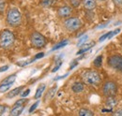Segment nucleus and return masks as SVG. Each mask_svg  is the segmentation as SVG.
Returning a JSON list of instances; mask_svg holds the SVG:
<instances>
[{"mask_svg": "<svg viewBox=\"0 0 122 116\" xmlns=\"http://www.w3.org/2000/svg\"><path fill=\"white\" fill-rule=\"evenodd\" d=\"M6 22L11 27H17L22 24V13L17 8H10L6 15Z\"/></svg>", "mask_w": 122, "mask_h": 116, "instance_id": "f257e3e1", "label": "nucleus"}, {"mask_svg": "<svg viewBox=\"0 0 122 116\" xmlns=\"http://www.w3.org/2000/svg\"><path fill=\"white\" fill-rule=\"evenodd\" d=\"M82 79L83 82L89 86H98L102 82L100 74L96 70H92V69L86 70L82 74Z\"/></svg>", "mask_w": 122, "mask_h": 116, "instance_id": "f03ea898", "label": "nucleus"}, {"mask_svg": "<svg viewBox=\"0 0 122 116\" xmlns=\"http://www.w3.org/2000/svg\"><path fill=\"white\" fill-rule=\"evenodd\" d=\"M14 41H15V36L10 30L5 29L0 33V47L1 48L9 49L14 44Z\"/></svg>", "mask_w": 122, "mask_h": 116, "instance_id": "7ed1b4c3", "label": "nucleus"}, {"mask_svg": "<svg viewBox=\"0 0 122 116\" xmlns=\"http://www.w3.org/2000/svg\"><path fill=\"white\" fill-rule=\"evenodd\" d=\"M82 21L78 17H70L65 19L64 27L69 32H75L82 27Z\"/></svg>", "mask_w": 122, "mask_h": 116, "instance_id": "20e7f679", "label": "nucleus"}, {"mask_svg": "<svg viewBox=\"0 0 122 116\" xmlns=\"http://www.w3.org/2000/svg\"><path fill=\"white\" fill-rule=\"evenodd\" d=\"M30 41L31 44L34 48L36 49H41L44 48L47 44V40H46L45 37L39 33V32H33L30 36Z\"/></svg>", "mask_w": 122, "mask_h": 116, "instance_id": "39448f33", "label": "nucleus"}, {"mask_svg": "<svg viewBox=\"0 0 122 116\" xmlns=\"http://www.w3.org/2000/svg\"><path fill=\"white\" fill-rule=\"evenodd\" d=\"M28 102V99H25V97L24 98H21L19 100L14 103L12 109L10 110V116H20L21 113L23 112L25 107V104Z\"/></svg>", "mask_w": 122, "mask_h": 116, "instance_id": "423d86ee", "label": "nucleus"}, {"mask_svg": "<svg viewBox=\"0 0 122 116\" xmlns=\"http://www.w3.org/2000/svg\"><path fill=\"white\" fill-rule=\"evenodd\" d=\"M102 92H103V95L106 97L116 96V94L117 93V85L114 82H106L103 84Z\"/></svg>", "mask_w": 122, "mask_h": 116, "instance_id": "0eeeda50", "label": "nucleus"}, {"mask_svg": "<svg viewBox=\"0 0 122 116\" xmlns=\"http://www.w3.org/2000/svg\"><path fill=\"white\" fill-rule=\"evenodd\" d=\"M108 66L114 69H119L121 68L122 66V56L120 55H117V54H115V55H112L108 58Z\"/></svg>", "mask_w": 122, "mask_h": 116, "instance_id": "6e6552de", "label": "nucleus"}, {"mask_svg": "<svg viewBox=\"0 0 122 116\" xmlns=\"http://www.w3.org/2000/svg\"><path fill=\"white\" fill-rule=\"evenodd\" d=\"M72 14V8L71 6H62L57 10V15L60 18H70Z\"/></svg>", "mask_w": 122, "mask_h": 116, "instance_id": "1a4fd4ad", "label": "nucleus"}, {"mask_svg": "<svg viewBox=\"0 0 122 116\" xmlns=\"http://www.w3.org/2000/svg\"><path fill=\"white\" fill-rule=\"evenodd\" d=\"M82 4L86 10L91 11L97 6V0H82Z\"/></svg>", "mask_w": 122, "mask_h": 116, "instance_id": "9d476101", "label": "nucleus"}, {"mask_svg": "<svg viewBox=\"0 0 122 116\" xmlns=\"http://www.w3.org/2000/svg\"><path fill=\"white\" fill-rule=\"evenodd\" d=\"M25 88V86H19V87H16L14 89H12V90H10L7 95H6V98H13V97H15L16 96H18V95H20L21 94V92H22V90Z\"/></svg>", "mask_w": 122, "mask_h": 116, "instance_id": "9b49d317", "label": "nucleus"}, {"mask_svg": "<svg viewBox=\"0 0 122 116\" xmlns=\"http://www.w3.org/2000/svg\"><path fill=\"white\" fill-rule=\"evenodd\" d=\"M56 90H57V84H54L53 86L48 90V92L46 93L44 101H49V100H51V99L55 97V95H56Z\"/></svg>", "mask_w": 122, "mask_h": 116, "instance_id": "f8f14e48", "label": "nucleus"}, {"mask_svg": "<svg viewBox=\"0 0 122 116\" xmlns=\"http://www.w3.org/2000/svg\"><path fill=\"white\" fill-rule=\"evenodd\" d=\"M84 83L83 82H75L72 85H71V91L75 94H79V93H82L84 91Z\"/></svg>", "mask_w": 122, "mask_h": 116, "instance_id": "ddd939ff", "label": "nucleus"}, {"mask_svg": "<svg viewBox=\"0 0 122 116\" xmlns=\"http://www.w3.org/2000/svg\"><path fill=\"white\" fill-rule=\"evenodd\" d=\"M117 104V100L115 97V96H113V97H107V99L106 101H105V105H106L107 108H109L110 110H112Z\"/></svg>", "mask_w": 122, "mask_h": 116, "instance_id": "4468645a", "label": "nucleus"}, {"mask_svg": "<svg viewBox=\"0 0 122 116\" xmlns=\"http://www.w3.org/2000/svg\"><path fill=\"white\" fill-rule=\"evenodd\" d=\"M16 80V74H11L10 76H8L7 78H5L2 82H1V84H13L14 82Z\"/></svg>", "mask_w": 122, "mask_h": 116, "instance_id": "2eb2a0df", "label": "nucleus"}, {"mask_svg": "<svg viewBox=\"0 0 122 116\" xmlns=\"http://www.w3.org/2000/svg\"><path fill=\"white\" fill-rule=\"evenodd\" d=\"M45 88H46L45 83H41V84H40L39 87L37 88V91H36V94H35V97H35L36 99H39V98L42 96V94H43Z\"/></svg>", "mask_w": 122, "mask_h": 116, "instance_id": "dca6fc26", "label": "nucleus"}, {"mask_svg": "<svg viewBox=\"0 0 122 116\" xmlns=\"http://www.w3.org/2000/svg\"><path fill=\"white\" fill-rule=\"evenodd\" d=\"M78 116H94V113L90 110L87 109H81L78 111Z\"/></svg>", "mask_w": 122, "mask_h": 116, "instance_id": "f3484780", "label": "nucleus"}, {"mask_svg": "<svg viewBox=\"0 0 122 116\" xmlns=\"http://www.w3.org/2000/svg\"><path fill=\"white\" fill-rule=\"evenodd\" d=\"M86 46L83 48V49H80L79 51H78V53H77V55H79V54H83L84 53H86V52H87V51H89L90 49H91L92 47H93V45H94V42H91V43L89 44H85Z\"/></svg>", "mask_w": 122, "mask_h": 116, "instance_id": "a211bd4d", "label": "nucleus"}, {"mask_svg": "<svg viewBox=\"0 0 122 116\" xmlns=\"http://www.w3.org/2000/svg\"><path fill=\"white\" fill-rule=\"evenodd\" d=\"M102 55H99L95 58L94 62H93V65L96 67V68H101L102 65Z\"/></svg>", "mask_w": 122, "mask_h": 116, "instance_id": "6ab92c4d", "label": "nucleus"}, {"mask_svg": "<svg viewBox=\"0 0 122 116\" xmlns=\"http://www.w3.org/2000/svg\"><path fill=\"white\" fill-rule=\"evenodd\" d=\"M69 43V40L68 39H65V40H62L60 41L59 43H57L53 49H52V51H56V50H58V49H60V48H63V47H65L67 44Z\"/></svg>", "mask_w": 122, "mask_h": 116, "instance_id": "aec40b11", "label": "nucleus"}, {"mask_svg": "<svg viewBox=\"0 0 122 116\" xmlns=\"http://www.w3.org/2000/svg\"><path fill=\"white\" fill-rule=\"evenodd\" d=\"M40 5L43 8H50L53 5V0H41Z\"/></svg>", "mask_w": 122, "mask_h": 116, "instance_id": "412c9836", "label": "nucleus"}, {"mask_svg": "<svg viewBox=\"0 0 122 116\" xmlns=\"http://www.w3.org/2000/svg\"><path fill=\"white\" fill-rule=\"evenodd\" d=\"M12 84H0V93H5L10 89Z\"/></svg>", "mask_w": 122, "mask_h": 116, "instance_id": "4be33fe9", "label": "nucleus"}, {"mask_svg": "<svg viewBox=\"0 0 122 116\" xmlns=\"http://www.w3.org/2000/svg\"><path fill=\"white\" fill-rule=\"evenodd\" d=\"M69 2H70V4H71V7H73V8H78L79 5H80V3L82 2V0H69Z\"/></svg>", "mask_w": 122, "mask_h": 116, "instance_id": "5701e85b", "label": "nucleus"}, {"mask_svg": "<svg viewBox=\"0 0 122 116\" xmlns=\"http://www.w3.org/2000/svg\"><path fill=\"white\" fill-rule=\"evenodd\" d=\"M88 39V36L87 35H85V36H83L79 40H78V42H77V46H82V44L84 43L86 39Z\"/></svg>", "mask_w": 122, "mask_h": 116, "instance_id": "b1692460", "label": "nucleus"}, {"mask_svg": "<svg viewBox=\"0 0 122 116\" xmlns=\"http://www.w3.org/2000/svg\"><path fill=\"white\" fill-rule=\"evenodd\" d=\"M5 8H6V2H5V0H0V14L3 13Z\"/></svg>", "mask_w": 122, "mask_h": 116, "instance_id": "393cba45", "label": "nucleus"}, {"mask_svg": "<svg viewBox=\"0 0 122 116\" xmlns=\"http://www.w3.org/2000/svg\"><path fill=\"white\" fill-rule=\"evenodd\" d=\"M40 104V101H37L36 103H34L32 106L30 107V109H29V113H32L36 109H37V107H38V105Z\"/></svg>", "mask_w": 122, "mask_h": 116, "instance_id": "a878e982", "label": "nucleus"}, {"mask_svg": "<svg viewBox=\"0 0 122 116\" xmlns=\"http://www.w3.org/2000/svg\"><path fill=\"white\" fill-rule=\"evenodd\" d=\"M113 116H122V108L117 109L113 112Z\"/></svg>", "mask_w": 122, "mask_h": 116, "instance_id": "bb28decb", "label": "nucleus"}, {"mask_svg": "<svg viewBox=\"0 0 122 116\" xmlns=\"http://www.w3.org/2000/svg\"><path fill=\"white\" fill-rule=\"evenodd\" d=\"M113 2L117 8L122 9V0H113Z\"/></svg>", "mask_w": 122, "mask_h": 116, "instance_id": "cd10ccee", "label": "nucleus"}, {"mask_svg": "<svg viewBox=\"0 0 122 116\" xmlns=\"http://www.w3.org/2000/svg\"><path fill=\"white\" fill-rule=\"evenodd\" d=\"M110 33H111V32H107L106 34H104L103 36H102V37H101V39H100V42H102V41H104L106 39H108V37H109Z\"/></svg>", "mask_w": 122, "mask_h": 116, "instance_id": "c85d7f7f", "label": "nucleus"}, {"mask_svg": "<svg viewBox=\"0 0 122 116\" xmlns=\"http://www.w3.org/2000/svg\"><path fill=\"white\" fill-rule=\"evenodd\" d=\"M61 65H62V61H59V62L57 63V65L52 69V72H56V71H57V70L59 69V68L61 67Z\"/></svg>", "mask_w": 122, "mask_h": 116, "instance_id": "c756f323", "label": "nucleus"}, {"mask_svg": "<svg viewBox=\"0 0 122 116\" xmlns=\"http://www.w3.org/2000/svg\"><path fill=\"white\" fill-rule=\"evenodd\" d=\"M29 94H30V89H26L24 93H22V94H21V97H26Z\"/></svg>", "mask_w": 122, "mask_h": 116, "instance_id": "7c9ffc66", "label": "nucleus"}, {"mask_svg": "<svg viewBox=\"0 0 122 116\" xmlns=\"http://www.w3.org/2000/svg\"><path fill=\"white\" fill-rule=\"evenodd\" d=\"M6 109H7V107H6L5 105L0 104V114L4 113V112H5V111H6Z\"/></svg>", "mask_w": 122, "mask_h": 116, "instance_id": "2f4dec72", "label": "nucleus"}, {"mask_svg": "<svg viewBox=\"0 0 122 116\" xmlns=\"http://www.w3.org/2000/svg\"><path fill=\"white\" fill-rule=\"evenodd\" d=\"M8 69H9V66H8V65L3 66V67L0 68V72H5V71H7Z\"/></svg>", "mask_w": 122, "mask_h": 116, "instance_id": "473e14b6", "label": "nucleus"}, {"mask_svg": "<svg viewBox=\"0 0 122 116\" xmlns=\"http://www.w3.org/2000/svg\"><path fill=\"white\" fill-rule=\"evenodd\" d=\"M44 56V53H38V54H36L34 58L37 60V59H40V58H42Z\"/></svg>", "mask_w": 122, "mask_h": 116, "instance_id": "72a5a7b5", "label": "nucleus"}, {"mask_svg": "<svg viewBox=\"0 0 122 116\" xmlns=\"http://www.w3.org/2000/svg\"><path fill=\"white\" fill-rule=\"evenodd\" d=\"M77 65H78V62H77V61H74V62H73V63L71 65V67H70V69H73V68L76 67Z\"/></svg>", "mask_w": 122, "mask_h": 116, "instance_id": "f704fd0d", "label": "nucleus"}, {"mask_svg": "<svg viewBox=\"0 0 122 116\" xmlns=\"http://www.w3.org/2000/svg\"><path fill=\"white\" fill-rule=\"evenodd\" d=\"M99 1H101V2H103V1H105V0H99Z\"/></svg>", "mask_w": 122, "mask_h": 116, "instance_id": "c9c22d12", "label": "nucleus"}, {"mask_svg": "<svg viewBox=\"0 0 122 116\" xmlns=\"http://www.w3.org/2000/svg\"><path fill=\"white\" fill-rule=\"evenodd\" d=\"M120 70H121V72H122V66H121V68H120Z\"/></svg>", "mask_w": 122, "mask_h": 116, "instance_id": "e433bc0d", "label": "nucleus"}]
</instances>
